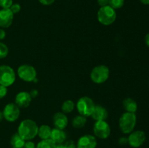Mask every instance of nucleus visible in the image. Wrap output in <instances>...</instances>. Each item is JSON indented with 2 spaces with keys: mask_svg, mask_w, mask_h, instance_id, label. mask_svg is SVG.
<instances>
[{
  "mask_svg": "<svg viewBox=\"0 0 149 148\" xmlns=\"http://www.w3.org/2000/svg\"><path fill=\"white\" fill-rule=\"evenodd\" d=\"M39 126L36 122L31 119H25L19 124L17 128V133L25 139L29 141L37 136Z\"/></svg>",
  "mask_w": 149,
  "mask_h": 148,
  "instance_id": "1",
  "label": "nucleus"
},
{
  "mask_svg": "<svg viewBox=\"0 0 149 148\" xmlns=\"http://www.w3.org/2000/svg\"><path fill=\"white\" fill-rule=\"evenodd\" d=\"M136 123L137 116L135 113L125 112L119 118V129L125 134H129L131 132L133 131Z\"/></svg>",
  "mask_w": 149,
  "mask_h": 148,
  "instance_id": "2",
  "label": "nucleus"
},
{
  "mask_svg": "<svg viewBox=\"0 0 149 148\" xmlns=\"http://www.w3.org/2000/svg\"><path fill=\"white\" fill-rule=\"evenodd\" d=\"M116 19V12L114 9L109 5L102 7L97 12V20L104 26H109L115 22Z\"/></svg>",
  "mask_w": 149,
  "mask_h": 148,
  "instance_id": "3",
  "label": "nucleus"
},
{
  "mask_svg": "<svg viewBox=\"0 0 149 148\" xmlns=\"http://www.w3.org/2000/svg\"><path fill=\"white\" fill-rule=\"evenodd\" d=\"M109 67L104 65H100L95 66L90 73V78L95 84H100L106 82L109 78Z\"/></svg>",
  "mask_w": 149,
  "mask_h": 148,
  "instance_id": "4",
  "label": "nucleus"
},
{
  "mask_svg": "<svg viewBox=\"0 0 149 148\" xmlns=\"http://www.w3.org/2000/svg\"><path fill=\"white\" fill-rule=\"evenodd\" d=\"M95 107L94 102L89 97H81L77 103V109L79 113L84 117L91 116Z\"/></svg>",
  "mask_w": 149,
  "mask_h": 148,
  "instance_id": "5",
  "label": "nucleus"
},
{
  "mask_svg": "<svg viewBox=\"0 0 149 148\" xmlns=\"http://www.w3.org/2000/svg\"><path fill=\"white\" fill-rule=\"evenodd\" d=\"M15 81V73L9 65H0V85L8 87Z\"/></svg>",
  "mask_w": 149,
  "mask_h": 148,
  "instance_id": "6",
  "label": "nucleus"
},
{
  "mask_svg": "<svg viewBox=\"0 0 149 148\" xmlns=\"http://www.w3.org/2000/svg\"><path fill=\"white\" fill-rule=\"evenodd\" d=\"M17 73L19 78L26 82H33L36 78V71L34 67L26 64L19 66Z\"/></svg>",
  "mask_w": 149,
  "mask_h": 148,
  "instance_id": "7",
  "label": "nucleus"
},
{
  "mask_svg": "<svg viewBox=\"0 0 149 148\" xmlns=\"http://www.w3.org/2000/svg\"><path fill=\"white\" fill-rule=\"evenodd\" d=\"M93 132L96 137L106 139L110 136L111 127L106 120H97L93 126Z\"/></svg>",
  "mask_w": 149,
  "mask_h": 148,
  "instance_id": "8",
  "label": "nucleus"
},
{
  "mask_svg": "<svg viewBox=\"0 0 149 148\" xmlns=\"http://www.w3.org/2000/svg\"><path fill=\"white\" fill-rule=\"evenodd\" d=\"M129 134V136L127 137L128 144L133 148L140 147L146 140V134L143 131H133Z\"/></svg>",
  "mask_w": 149,
  "mask_h": 148,
  "instance_id": "9",
  "label": "nucleus"
},
{
  "mask_svg": "<svg viewBox=\"0 0 149 148\" xmlns=\"http://www.w3.org/2000/svg\"><path fill=\"white\" fill-rule=\"evenodd\" d=\"M3 115L4 119L8 122H14L20 116V107L15 103H8L3 110Z\"/></svg>",
  "mask_w": 149,
  "mask_h": 148,
  "instance_id": "10",
  "label": "nucleus"
},
{
  "mask_svg": "<svg viewBox=\"0 0 149 148\" xmlns=\"http://www.w3.org/2000/svg\"><path fill=\"white\" fill-rule=\"evenodd\" d=\"M97 145V139L95 136L90 134H85L79 139L77 148H95Z\"/></svg>",
  "mask_w": 149,
  "mask_h": 148,
  "instance_id": "11",
  "label": "nucleus"
},
{
  "mask_svg": "<svg viewBox=\"0 0 149 148\" xmlns=\"http://www.w3.org/2000/svg\"><path fill=\"white\" fill-rule=\"evenodd\" d=\"M14 14L10 9H1L0 10V27L7 28L12 25Z\"/></svg>",
  "mask_w": 149,
  "mask_h": 148,
  "instance_id": "12",
  "label": "nucleus"
},
{
  "mask_svg": "<svg viewBox=\"0 0 149 148\" xmlns=\"http://www.w3.org/2000/svg\"><path fill=\"white\" fill-rule=\"evenodd\" d=\"M32 98L30 94L27 91H20L17 93L15 98V103L19 107L25 108L30 105Z\"/></svg>",
  "mask_w": 149,
  "mask_h": 148,
  "instance_id": "13",
  "label": "nucleus"
},
{
  "mask_svg": "<svg viewBox=\"0 0 149 148\" xmlns=\"http://www.w3.org/2000/svg\"><path fill=\"white\" fill-rule=\"evenodd\" d=\"M68 120L65 113L63 112L56 113L53 116V124L56 129H63V130L67 126Z\"/></svg>",
  "mask_w": 149,
  "mask_h": 148,
  "instance_id": "14",
  "label": "nucleus"
},
{
  "mask_svg": "<svg viewBox=\"0 0 149 148\" xmlns=\"http://www.w3.org/2000/svg\"><path fill=\"white\" fill-rule=\"evenodd\" d=\"M95 120H106L108 118L109 113L107 110L101 105H95L94 110L91 115Z\"/></svg>",
  "mask_w": 149,
  "mask_h": 148,
  "instance_id": "15",
  "label": "nucleus"
},
{
  "mask_svg": "<svg viewBox=\"0 0 149 148\" xmlns=\"http://www.w3.org/2000/svg\"><path fill=\"white\" fill-rule=\"evenodd\" d=\"M50 139L56 145H61V144L63 143L66 139V133L63 129L55 128V129H52Z\"/></svg>",
  "mask_w": 149,
  "mask_h": 148,
  "instance_id": "16",
  "label": "nucleus"
},
{
  "mask_svg": "<svg viewBox=\"0 0 149 148\" xmlns=\"http://www.w3.org/2000/svg\"><path fill=\"white\" fill-rule=\"evenodd\" d=\"M123 107L125 111L128 112V113H135L138 110V104L135 102V100L130 98V97H127V98H125L124 100Z\"/></svg>",
  "mask_w": 149,
  "mask_h": 148,
  "instance_id": "17",
  "label": "nucleus"
},
{
  "mask_svg": "<svg viewBox=\"0 0 149 148\" xmlns=\"http://www.w3.org/2000/svg\"><path fill=\"white\" fill-rule=\"evenodd\" d=\"M26 140L17 133H15L10 138V145L13 148H23Z\"/></svg>",
  "mask_w": 149,
  "mask_h": 148,
  "instance_id": "18",
  "label": "nucleus"
},
{
  "mask_svg": "<svg viewBox=\"0 0 149 148\" xmlns=\"http://www.w3.org/2000/svg\"><path fill=\"white\" fill-rule=\"evenodd\" d=\"M52 129L48 125H42L38 129L37 135L41 139H50Z\"/></svg>",
  "mask_w": 149,
  "mask_h": 148,
  "instance_id": "19",
  "label": "nucleus"
},
{
  "mask_svg": "<svg viewBox=\"0 0 149 148\" xmlns=\"http://www.w3.org/2000/svg\"><path fill=\"white\" fill-rule=\"evenodd\" d=\"M86 123H87L86 117L81 115L75 116L72 120V126L76 129H81L85 126Z\"/></svg>",
  "mask_w": 149,
  "mask_h": 148,
  "instance_id": "20",
  "label": "nucleus"
},
{
  "mask_svg": "<svg viewBox=\"0 0 149 148\" xmlns=\"http://www.w3.org/2000/svg\"><path fill=\"white\" fill-rule=\"evenodd\" d=\"M74 107H75V104L74 102L71 100H68L63 102L61 106V110L63 113H70L74 110Z\"/></svg>",
  "mask_w": 149,
  "mask_h": 148,
  "instance_id": "21",
  "label": "nucleus"
},
{
  "mask_svg": "<svg viewBox=\"0 0 149 148\" xmlns=\"http://www.w3.org/2000/svg\"><path fill=\"white\" fill-rule=\"evenodd\" d=\"M56 144L51 139H42L37 144L36 148H55Z\"/></svg>",
  "mask_w": 149,
  "mask_h": 148,
  "instance_id": "22",
  "label": "nucleus"
},
{
  "mask_svg": "<svg viewBox=\"0 0 149 148\" xmlns=\"http://www.w3.org/2000/svg\"><path fill=\"white\" fill-rule=\"evenodd\" d=\"M124 4H125V0H109V5L114 10H117L122 8Z\"/></svg>",
  "mask_w": 149,
  "mask_h": 148,
  "instance_id": "23",
  "label": "nucleus"
},
{
  "mask_svg": "<svg viewBox=\"0 0 149 148\" xmlns=\"http://www.w3.org/2000/svg\"><path fill=\"white\" fill-rule=\"evenodd\" d=\"M8 52L9 49L7 45L0 41V59L5 58L8 55Z\"/></svg>",
  "mask_w": 149,
  "mask_h": 148,
  "instance_id": "24",
  "label": "nucleus"
},
{
  "mask_svg": "<svg viewBox=\"0 0 149 148\" xmlns=\"http://www.w3.org/2000/svg\"><path fill=\"white\" fill-rule=\"evenodd\" d=\"M13 4V0H0V7L2 9H10Z\"/></svg>",
  "mask_w": 149,
  "mask_h": 148,
  "instance_id": "25",
  "label": "nucleus"
},
{
  "mask_svg": "<svg viewBox=\"0 0 149 148\" xmlns=\"http://www.w3.org/2000/svg\"><path fill=\"white\" fill-rule=\"evenodd\" d=\"M10 9L13 14H17V13H18L20 11L21 7H20V5L19 4H13Z\"/></svg>",
  "mask_w": 149,
  "mask_h": 148,
  "instance_id": "26",
  "label": "nucleus"
},
{
  "mask_svg": "<svg viewBox=\"0 0 149 148\" xmlns=\"http://www.w3.org/2000/svg\"><path fill=\"white\" fill-rule=\"evenodd\" d=\"M7 87L4 86L0 85V99H2L7 95Z\"/></svg>",
  "mask_w": 149,
  "mask_h": 148,
  "instance_id": "27",
  "label": "nucleus"
},
{
  "mask_svg": "<svg viewBox=\"0 0 149 148\" xmlns=\"http://www.w3.org/2000/svg\"><path fill=\"white\" fill-rule=\"evenodd\" d=\"M64 146L65 148H77V145H76L75 142L72 140H68L64 144Z\"/></svg>",
  "mask_w": 149,
  "mask_h": 148,
  "instance_id": "28",
  "label": "nucleus"
},
{
  "mask_svg": "<svg viewBox=\"0 0 149 148\" xmlns=\"http://www.w3.org/2000/svg\"><path fill=\"white\" fill-rule=\"evenodd\" d=\"M23 148H36V145L31 140L26 141L24 146H23Z\"/></svg>",
  "mask_w": 149,
  "mask_h": 148,
  "instance_id": "29",
  "label": "nucleus"
},
{
  "mask_svg": "<svg viewBox=\"0 0 149 148\" xmlns=\"http://www.w3.org/2000/svg\"><path fill=\"white\" fill-rule=\"evenodd\" d=\"M97 4H99L100 7H105V6L109 5V0H97Z\"/></svg>",
  "mask_w": 149,
  "mask_h": 148,
  "instance_id": "30",
  "label": "nucleus"
},
{
  "mask_svg": "<svg viewBox=\"0 0 149 148\" xmlns=\"http://www.w3.org/2000/svg\"><path fill=\"white\" fill-rule=\"evenodd\" d=\"M118 142H119V144L120 145H125L127 144H128V139L127 137L123 136V137L119 138V140H118Z\"/></svg>",
  "mask_w": 149,
  "mask_h": 148,
  "instance_id": "31",
  "label": "nucleus"
},
{
  "mask_svg": "<svg viewBox=\"0 0 149 148\" xmlns=\"http://www.w3.org/2000/svg\"><path fill=\"white\" fill-rule=\"evenodd\" d=\"M39 1L41 3V4H43V5L48 6V5H51L52 4H53L54 1H55V0H39Z\"/></svg>",
  "mask_w": 149,
  "mask_h": 148,
  "instance_id": "32",
  "label": "nucleus"
},
{
  "mask_svg": "<svg viewBox=\"0 0 149 148\" xmlns=\"http://www.w3.org/2000/svg\"><path fill=\"white\" fill-rule=\"evenodd\" d=\"M29 94H30L31 98H36L38 96V94H39V92H38V91L36 89H32Z\"/></svg>",
  "mask_w": 149,
  "mask_h": 148,
  "instance_id": "33",
  "label": "nucleus"
},
{
  "mask_svg": "<svg viewBox=\"0 0 149 148\" xmlns=\"http://www.w3.org/2000/svg\"><path fill=\"white\" fill-rule=\"evenodd\" d=\"M6 36V32L3 28H0V41L3 40Z\"/></svg>",
  "mask_w": 149,
  "mask_h": 148,
  "instance_id": "34",
  "label": "nucleus"
},
{
  "mask_svg": "<svg viewBox=\"0 0 149 148\" xmlns=\"http://www.w3.org/2000/svg\"><path fill=\"white\" fill-rule=\"evenodd\" d=\"M145 44L149 48V33H147L145 36Z\"/></svg>",
  "mask_w": 149,
  "mask_h": 148,
  "instance_id": "35",
  "label": "nucleus"
},
{
  "mask_svg": "<svg viewBox=\"0 0 149 148\" xmlns=\"http://www.w3.org/2000/svg\"><path fill=\"white\" fill-rule=\"evenodd\" d=\"M139 1L145 5H149V0H139Z\"/></svg>",
  "mask_w": 149,
  "mask_h": 148,
  "instance_id": "36",
  "label": "nucleus"
},
{
  "mask_svg": "<svg viewBox=\"0 0 149 148\" xmlns=\"http://www.w3.org/2000/svg\"><path fill=\"white\" fill-rule=\"evenodd\" d=\"M55 148H65V147L64 146V145L61 144V145H56V147Z\"/></svg>",
  "mask_w": 149,
  "mask_h": 148,
  "instance_id": "37",
  "label": "nucleus"
},
{
  "mask_svg": "<svg viewBox=\"0 0 149 148\" xmlns=\"http://www.w3.org/2000/svg\"><path fill=\"white\" fill-rule=\"evenodd\" d=\"M3 118H4V115H3V113H2V112L0 111V122H1V120H3Z\"/></svg>",
  "mask_w": 149,
  "mask_h": 148,
  "instance_id": "38",
  "label": "nucleus"
}]
</instances>
